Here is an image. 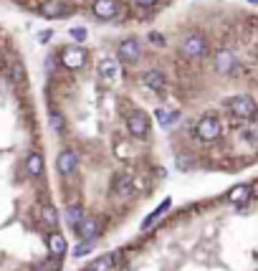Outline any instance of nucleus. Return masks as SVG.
I'll return each mask as SVG.
<instances>
[{
  "label": "nucleus",
  "mask_w": 258,
  "mask_h": 271,
  "mask_svg": "<svg viewBox=\"0 0 258 271\" xmlns=\"http://www.w3.org/2000/svg\"><path fill=\"white\" fill-rule=\"evenodd\" d=\"M43 104L69 233L89 246L119 231L165 180L154 107L109 38L61 41L46 59Z\"/></svg>",
  "instance_id": "nucleus-1"
},
{
  "label": "nucleus",
  "mask_w": 258,
  "mask_h": 271,
  "mask_svg": "<svg viewBox=\"0 0 258 271\" xmlns=\"http://www.w3.org/2000/svg\"><path fill=\"white\" fill-rule=\"evenodd\" d=\"M167 129L180 170L258 165V16L223 0L192 3L165 28L109 38Z\"/></svg>",
  "instance_id": "nucleus-2"
},
{
  "label": "nucleus",
  "mask_w": 258,
  "mask_h": 271,
  "mask_svg": "<svg viewBox=\"0 0 258 271\" xmlns=\"http://www.w3.org/2000/svg\"><path fill=\"white\" fill-rule=\"evenodd\" d=\"M0 271H61L66 236L56 208L36 94L11 31L3 33V223Z\"/></svg>",
  "instance_id": "nucleus-3"
},
{
  "label": "nucleus",
  "mask_w": 258,
  "mask_h": 271,
  "mask_svg": "<svg viewBox=\"0 0 258 271\" xmlns=\"http://www.w3.org/2000/svg\"><path fill=\"white\" fill-rule=\"evenodd\" d=\"M144 228L81 271H258V177Z\"/></svg>",
  "instance_id": "nucleus-4"
},
{
  "label": "nucleus",
  "mask_w": 258,
  "mask_h": 271,
  "mask_svg": "<svg viewBox=\"0 0 258 271\" xmlns=\"http://www.w3.org/2000/svg\"><path fill=\"white\" fill-rule=\"evenodd\" d=\"M18 11L43 21L86 18L96 26H144L157 21L175 0H11Z\"/></svg>",
  "instance_id": "nucleus-5"
}]
</instances>
